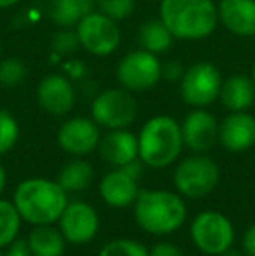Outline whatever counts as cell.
<instances>
[{
	"instance_id": "obj_39",
	"label": "cell",
	"mask_w": 255,
	"mask_h": 256,
	"mask_svg": "<svg viewBox=\"0 0 255 256\" xmlns=\"http://www.w3.org/2000/svg\"><path fill=\"white\" fill-rule=\"evenodd\" d=\"M0 60H2V44H0Z\"/></svg>"
},
{
	"instance_id": "obj_25",
	"label": "cell",
	"mask_w": 255,
	"mask_h": 256,
	"mask_svg": "<svg viewBox=\"0 0 255 256\" xmlns=\"http://www.w3.org/2000/svg\"><path fill=\"white\" fill-rule=\"evenodd\" d=\"M98 256H149V250L135 239H114L103 244Z\"/></svg>"
},
{
	"instance_id": "obj_41",
	"label": "cell",
	"mask_w": 255,
	"mask_h": 256,
	"mask_svg": "<svg viewBox=\"0 0 255 256\" xmlns=\"http://www.w3.org/2000/svg\"><path fill=\"white\" fill-rule=\"evenodd\" d=\"M0 256H2V253H0Z\"/></svg>"
},
{
	"instance_id": "obj_9",
	"label": "cell",
	"mask_w": 255,
	"mask_h": 256,
	"mask_svg": "<svg viewBox=\"0 0 255 256\" xmlns=\"http://www.w3.org/2000/svg\"><path fill=\"white\" fill-rule=\"evenodd\" d=\"M161 66L163 63L156 54L136 49L121 58L116 77L121 88L131 92H143L156 88L161 80Z\"/></svg>"
},
{
	"instance_id": "obj_16",
	"label": "cell",
	"mask_w": 255,
	"mask_h": 256,
	"mask_svg": "<svg viewBox=\"0 0 255 256\" xmlns=\"http://www.w3.org/2000/svg\"><path fill=\"white\" fill-rule=\"evenodd\" d=\"M138 194V178L129 174L124 168H114L100 182V197L114 209H126L133 206Z\"/></svg>"
},
{
	"instance_id": "obj_18",
	"label": "cell",
	"mask_w": 255,
	"mask_h": 256,
	"mask_svg": "<svg viewBox=\"0 0 255 256\" xmlns=\"http://www.w3.org/2000/svg\"><path fill=\"white\" fill-rule=\"evenodd\" d=\"M218 21L238 37H255V0H220Z\"/></svg>"
},
{
	"instance_id": "obj_12",
	"label": "cell",
	"mask_w": 255,
	"mask_h": 256,
	"mask_svg": "<svg viewBox=\"0 0 255 256\" xmlns=\"http://www.w3.org/2000/svg\"><path fill=\"white\" fill-rule=\"evenodd\" d=\"M56 138L63 152L74 157H84L98 148L102 132H100V126L93 118L72 117L62 124Z\"/></svg>"
},
{
	"instance_id": "obj_20",
	"label": "cell",
	"mask_w": 255,
	"mask_h": 256,
	"mask_svg": "<svg viewBox=\"0 0 255 256\" xmlns=\"http://www.w3.org/2000/svg\"><path fill=\"white\" fill-rule=\"evenodd\" d=\"M27 244L34 256H63L67 240L62 230L53 223V225H34Z\"/></svg>"
},
{
	"instance_id": "obj_32",
	"label": "cell",
	"mask_w": 255,
	"mask_h": 256,
	"mask_svg": "<svg viewBox=\"0 0 255 256\" xmlns=\"http://www.w3.org/2000/svg\"><path fill=\"white\" fill-rule=\"evenodd\" d=\"M65 72L70 78H84L86 77V64L79 60H68L65 63Z\"/></svg>"
},
{
	"instance_id": "obj_31",
	"label": "cell",
	"mask_w": 255,
	"mask_h": 256,
	"mask_svg": "<svg viewBox=\"0 0 255 256\" xmlns=\"http://www.w3.org/2000/svg\"><path fill=\"white\" fill-rule=\"evenodd\" d=\"M149 256H184V251L171 242H159L149 250Z\"/></svg>"
},
{
	"instance_id": "obj_40",
	"label": "cell",
	"mask_w": 255,
	"mask_h": 256,
	"mask_svg": "<svg viewBox=\"0 0 255 256\" xmlns=\"http://www.w3.org/2000/svg\"><path fill=\"white\" fill-rule=\"evenodd\" d=\"M49 2H53V0H49Z\"/></svg>"
},
{
	"instance_id": "obj_1",
	"label": "cell",
	"mask_w": 255,
	"mask_h": 256,
	"mask_svg": "<svg viewBox=\"0 0 255 256\" xmlns=\"http://www.w3.org/2000/svg\"><path fill=\"white\" fill-rule=\"evenodd\" d=\"M135 222L150 236H170L180 230L187 220V206L178 192L140 190L133 204Z\"/></svg>"
},
{
	"instance_id": "obj_27",
	"label": "cell",
	"mask_w": 255,
	"mask_h": 256,
	"mask_svg": "<svg viewBox=\"0 0 255 256\" xmlns=\"http://www.w3.org/2000/svg\"><path fill=\"white\" fill-rule=\"evenodd\" d=\"M27 77V64L20 58L0 60V88H16Z\"/></svg>"
},
{
	"instance_id": "obj_23",
	"label": "cell",
	"mask_w": 255,
	"mask_h": 256,
	"mask_svg": "<svg viewBox=\"0 0 255 256\" xmlns=\"http://www.w3.org/2000/svg\"><path fill=\"white\" fill-rule=\"evenodd\" d=\"M93 176H95L93 166L88 160H84L82 157H75L74 160L67 162L63 166L56 182L63 186L65 192L72 194L88 188L93 182Z\"/></svg>"
},
{
	"instance_id": "obj_6",
	"label": "cell",
	"mask_w": 255,
	"mask_h": 256,
	"mask_svg": "<svg viewBox=\"0 0 255 256\" xmlns=\"http://www.w3.org/2000/svg\"><path fill=\"white\" fill-rule=\"evenodd\" d=\"M192 244L208 256H222L234 244L236 230L232 222L220 211L206 209L197 212L189 225Z\"/></svg>"
},
{
	"instance_id": "obj_24",
	"label": "cell",
	"mask_w": 255,
	"mask_h": 256,
	"mask_svg": "<svg viewBox=\"0 0 255 256\" xmlns=\"http://www.w3.org/2000/svg\"><path fill=\"white\" fill-rule=\"evenodd\" d=\"M21 223L23 220L13 200L0 197V250H6L18 239Z\"/></svg>"
},
{
	"instance_id": "obj_22",
	"label": "cell",
	"mask_w": 255,
	"mask_h": 256,
	"mask_svg": "<svg viewBox=\"0 0 255 256\" xmlns=\"http://www.w3.org/2000/svg\"><path fill=\"white\" fill-rule=\"evenodd\" d=\"M173 40H175V37L170 34L166 24L161 20L145 21L138 30L140 49L156 54V56L170 51L171 46H173Z\"/></svg>"
},
{
	"instance_id": "obj_3",
	"label": "cell",
	"mask_w": 255,
	"mask_h": 256,
	"mask_svg": "<svg viewBox=\"0 0 255 256\" xmlns=\"http://www.w3.org/2000/svg\"><path fill=\"white\" fill-rule=\"evenodd\" d=\"M159 20L180 40L210 37L218 23L213 0H159Z\"/></svg>"
},
{
	"instance_id": "obj_10",
	"label": "cell",
	"mask_w": 255,
	"mask_h": 256,
	"mask_svg": "<svg viewBox=\"0 0 255 256\" xmlns=\"http://www.w3.org/2000/svg\"><path fill=\"white\" fill-rule=\"evenodd\" d=\"M81 48L95 56H109L119 48L121 30L117 21L100 10H91L75 26Z\"/></svg>"
},
{
	"instance_id": "obj_34",
	"label": "cell",
	"mask_w": 255,
	"mask_h": 256,
	"mask_svg": "<svg viewBox=\"0 0 255 256\" xmlns=\"http://www.w3.org/2000/svg\"><path fill=\"white\" fill-rule=\"evenodd\" d=\"M241 244H243V253L246 256H255V223L245 230Z\"/></svg>"
},
{
	"instance_id": "obj_21",
	"label": "cell",
	"mask_w": 255,
	"mask_h": 256,
	"mask_svg": "<svg viewBox=\"0 0 255 256\" xmlns=\"http://www.w3.org/2000/svg\"><path fill=\"white\" fill-rule=\"evenodd\" d=\"M96 0H53L51 20L60 28L77 26V23L91 10H95Z\"/></svg>"
},
{
	"instance_id": "obj_28",
	"label": "cell",
	"mask_w": 255,
	"mask_h": 256,
	"mask_svg": "<svg viewBox=\"0 0 255 256\" xmlns=\"http://www.w3.org/2000/svg\"><path fill=\"white\" fill-rule=\"evenodd\" d=\"M98 10L114 21H123L135 10V0H96Z\"/></svg>"
},
{
	"instance_id": "obj_35",
	"label": "cell",
	"mask_w": 255,
	"mask_h": 256,
	"mask_svg": "<svg viewBox=\"0 0 255 256\" xmlns=\"http://www.w3.org/2000/svg\"><path fill=\"white\" fill-rule=\"evenodd\" d=\"M6 183H7V172L4 169V166L0 164V196H2L4 188H6Z\"/></svg>"
},
{
	"instance_id": "obj_7",
	"label": "cell",
	"mask_w": 255,
	"mask_h": 256,
	"mask_svg": "<svg viewBox=\"0 0 255 256\" xmlns=\"http://www.w3.org/2000/svg\"><path fill=\"white\" fill-rule=\"evenodd\" d=\"M138 104L131 91L124 88H110L98 92L91 103V118L107 129H128L135 122Z\"/></svg>"
},
{
	"instance_id": "obj_19",
	"label": "cell",
	"mask_w": 255,
	"mask_h": 256,
	"mask_svg": "<svg viewBox=\"0 0 255 256\" xmlns=\"http://www.w3.org/2000/svg\"><path fill=\"white\" fill-rule=\"evenodd\" d=\"M222 106L229 112H246L255 103V84L248 75H231L222 82L220 94Z\"/></svg>"
},
{
	"instance_id": "obj_36",
	"label": "cell",
	"mask_w": 255,
	"mask_h": 256,
	"mask_svg": "<svg viewBox=\"0 0 255 256\" xmlns=\"http://www.w3.org/2000/svg\"><path fill=\"white\" fill-rule=\"evenodd\" d=\"M20 0H0V9H9V7L16 6Z\"/></svg>"
},
{
	"instance_id": "obj_4",
	"label": "cell",
	"mask_w": 255,
	"mask_h": 256,
	"mask_svg": "<svg viewBox=\"0 0 255 256\" xmlns=\"http://www.w3.org/2000/svg\"><path fill=\"white\" fill-rule=\"evenodd\" d=\"M136 136H138V158L147 168H168L178 160L184 150L180 122L170 115L150 117Z\"/></svg>"
},
{
	"instance_id": "obj_37",
	"label": "cell",
	"mask_w": 255,
	"mask_h": 256,
	"mask_svg": "<svg viewBox=\"0 0 255 256\" xmlns=\"http://www.w3.org/2000/svg\"><path fill=\"white\" fill-rule=\"evenodd\" d=\"M222 256H246L245 253H243V251H241V253H239V251H234V250H229V251H225V253L224 254H222Z\"/></svg>"
},
{
	"instance_id": "obj_29",
	"label": "cell",
	"mask_w": 255,
	"mask_h": 256,
	"mask_svg": "<svg viewBox=\"0 0 255 256\" xmlns=\"http://www.w3.org/2000/svg\"><path fill=\"white\" fill-rule=\"evenodd\" d=\"M51 48H53V52L58 54V56H70L72 52H75L79 48H81L77 32L70 30V28L58 30L55 35H53Z\"/></svg>"
},
{
	"instance_id": "obj_38",
	"label": "cell",
	"mask_w": 255,
	"mask_h": 256,
	"mask_svg": "<svg viewBox=\"0 0 255 256\" xmlns=\"http://www.w3.org/2000/svg\"><path fill=\"white\" fill-rule=\"evenodd\" d=\"M250 77H252V80H253V84H255V61H253V64H252V75H250Z\"/></svg>"
},
{
	"instance_id": "obj_17",
	"label": "cell",
	"mask_w": 255,
	"mask_h": 256,
	"mask_svg": "<svg viewBox=\"0 0 255 256\" xmlns=\"http://www.w3.org/2000/svg\"><path fill=\"white\" fill-rule=\"evenodd\" d=\"M103 160L114 168H123L138 158V136L128 129H110L98 145Z\"/></svg>"
},
{
	"instance_id": "obj_14",
	"label": "cell",
	"mask_w": 255,
	"mask_h": 256,
	"mask_svg": "<svg viewBox=\"0 0 255 256\" xmlns=\"http://www.w3.org/2000/svg\"><path fill=\"white\" fill-rule=\"evenodd\" d=\"M37 103L53 117L67 115L75 104V89L72 80L60 74L44 77L37 86Z\"/></svg>"
},
{
	"instance_id": "obj_33",
	"label": "cell",
	"mask_w": 255,
	"mask_h": 256,
	"mask_svg": "<svg viewBox=\"0 0 255 256\" xmlns=\"http://www.w3.org/2000/svg\"><path fill=\"white\" fill-rule=\"evenodd\" d=\"M2 256H34V254H32L30 250H28L27 240L16 239L11 246L6 248V253H4Z\"/></svg>"
},
{
	"instance_id": "obj_5",
	"label": "cell",
	"mask_w": 255,
	"mask_h": 256,
	"mask_svg": "<svg viewBox=\"0 0 255 256\" xmlns=\"http://www.w3.org/2000/svg\"><path fill=\"white\" fill-rule=\"evenodd\" d=\"M220 182V169L211 157L194 154L182 158L173 171L175 190L187 199H201L217 188Z\"/></svg>"
},
{
	"instance_id": "obj_15",
	"label": "cell",
	"mask_w": 255,
	"mask_h": 256,
	"mask_svg": "<svg viewBox=\"0 0 255 256\" xmlns=\"http://www.w3.org/2000/svg\"><path fill=\"white\" fill-rule=\"evenodd\" d=\"M218 143L227 152H246L255 145V117L248 112H229L218 122Z\"/></svg>"
},
{
	"instance_id": "obj_11",
	"label": "cell",
	"mask_w": 255,
	"mask_h": 256,
	"mask_svg": "<svg viewBox=\"0 0 255 256\" xmlns=\"http://www.w3.org/2000/svg\"><path fill=\"white\" fill-rule=\"evenodd\" d=\"M58 228L62 230L65 240L70 244L79 246L91 242L100 230L98 211L84 200H68L58 220Z\"/></svg>"
},
{
	"instance_id": "obj_2",
	"label": "cell",
	"mask_w": 255,
	"mask_h": 256,
	"mask_svg": "<svg viewBox=\"0 0 255 256\" xmlns=\"http://www.w3.org/2000/svg\"><path fill=\"white\" fill-rule=\"evenodd\" d=\"M13 202L21 220L30 225H53L58 223L68 194L56 180L28 178L16 186Z\"/></svg>"
},
{
	"instance_id": "obj_26",
	"label": "cell",
	"mask_w": 255,
	"mask_h": 256,
	"mask_svg": "<svg viewBox=\"0 0 255 256\" xmlns=\"http://www.w3.org/2000/svg\"><path fill=\"white\" fill-rule=\"evenodd\" d=\"M20 140V124L7 110H0V155L9 154Z\"/></svg>"
},
{
	"instance_id": "obj_30",
	"label": "cell",
	"mask_w": 255,
	"mask_h": 256,
	"mask_svg": "<svg viewBox=\"0 0 255 256\" xmlns=\"http://www.w3.org/2000/svg\"><path fill=\"white\" fill-rule=\"evenodd\" d=\"M185 68L178 61H168L161 66V78H166L170 82H180Z\"/></svg>"
},
{
	"instance_id": "obj_13",
	"label": "cell",
	"mask_w": 255,
	"mask_h": 256,
	"mask_svg": "<svg viewBox=\"0 0 255 256\" xmlns=\"http://www.w3.org/2000/svg\"><path fill=\"white\" fill-rule=\"evenodd\" d=\"M184 146L194 154H206L218 142V120L206 108H194L180 122Z\"/></svg>"
},
{
	"instance_id": "obj_8",
	"label": "cell",
	"mask_w": 255,
	"mask_h": 256,
	"mask_svg": "<svg viewBox=\"0 0 255 256\" xmlns=\"http://www.w3.org/2000/svg\"><path fill=\"white\" fill-rule=\"evenodd\" d=\"M220 70L215 64L208 61L194 63L185 68L180 82H178V91L184 103L191 104L194 108H206L215 103L220 94L222 88Z\"/></svg>"
}]
</instances>
